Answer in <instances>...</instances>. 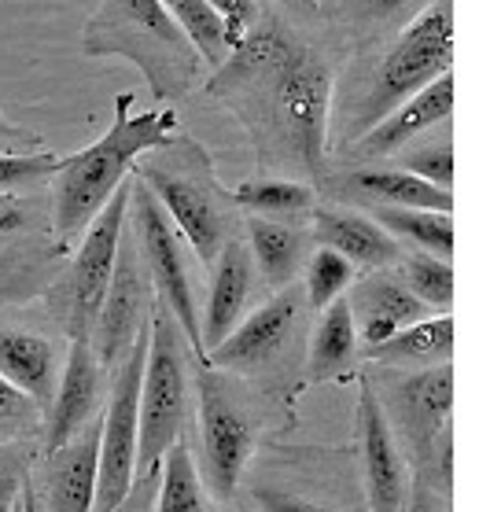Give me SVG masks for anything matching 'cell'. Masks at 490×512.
Returning <instances> with one entry per match:
<instances>
[{
    "mask_svg": "<svg viewBox=\"0 0 490 512\" xmlns=\"http://www.w3.org/2000/svg\"><path fill=\"white\" fill-rule=\"evenodd\" d=\"M163 465V461H159ZM159 465L148 472H137L133 487L126 490V498L118 501L111 512H152L155 509V490H159Z\"/></svg>",
    "mask_w": 490,
    "mask_h": 512,
    "instance_id": "obj_37",
    "label": "cell"
},
{
    "mask_svg": "<svg viewBox=\"0 0 490 512\" xmlns=\"http://www.w3.org/2000/svg\"><path fill=\"white\" fill-rule=\"evenodd\" d=\"M258 505H262V512H332L325 505H317V501L295 498V494H284V490H262Z\"/></svg>",
    "mask_w": 490,
    "mask_h": 512,
    "instance_id": "obj_39",
    "label": "cell"
},
{
    "mask_svg": "<svg viewBox=\"0 0 490 512\" xmlns=\"http://www.w3.org/2000/svg\"><path fill=\"white\" fill-rule=\"evenodd\" d=\"M126 214H129V177L115 188V196L107 199L100 214L85 225L82 247L70 262L67 277L59 284V310L67 321L70 339H89L93 321L100 314V303L107 295V280L115 269L118 240L126 233Z\"/></svg>",
    "mask_w": 490,
    "mask_h": 512,
    "instance_id": "obj_9",
    "label": "cell"
},
{
    "mask_svg": "<svg viewBox=\"0 0 490 512\" xmlns=\"http://www.w3.org/2000/svg\"><path fill=\"white\" fill-rule=\"evenodd\" d=\"M152 306L155 288L152 277H148V266H144V255H140L137 240L122 233L115 269L107 280V295L93 321V332H89V347H93L96 361L104 365V373H111L118 361L126 358V350L148 328Z\"/></svg>",
    "mask_w": 490,
    "mask_h": 512,
    "instance_id": "obj_10",
    "label": "cell"
},
{
    "mask_svg": "<svg viewBox=\"0 0 490 512\" xmlns=\"http://www.w3.org/2000/svg\"><path fill=\"white\" fill-rule=\"evenodd\" d=\"M152 321V317H148ZM148 328L126 350V358L111 369V395L100 413V457H96V501L93 512H111L137 479V409L140 373H144Z\"/></svg>",
    "mask_w": 490,
    "mask_h": 512,
    "instance_id": "obj_8",
    "label": "cell"
},
{
    "mask_svg": "<svg viewBox=\"0 0 490 512\" xmlns=\"http://www.w3.org/2000/svg\"><path fill=\"white\" fill-rule=\"evenodd\" d=\"M129 218H133V236L144 255L148 277L155 288V303L174 317L188 350L207 369V350L199 336V306H196V255L188 251L174 222L166 218V210L155 203V196L140 185L137 177H129Z\"/></svg>",
    "mask_w": 490,
    "mask_h": 512,
    "instance_id": "obj_7",
    "label": "cell"
},
{
    "mask_svg": "<svg viewBox=\"0 0 490 512\" xmlns=\"http://www.w3.org/2000/svg\"><path fill=\"white\" fill-rule=\"evenodd\" d=\"M85 56H122L140 67L155 100H181L196 89L203 59L181 26L170 19L163 0H100L85 23Z\"/></svg>",
    "mask_w": 490,
    "mask_h": 512,
    "instance_id": "obj_3",
    "label": "cell"
},
{
    "mask_svg": "<svg viewBox=\"0 0 490 512\" xmlns=\"http://www.w3.org/2000/svg\"><path fill=\"white\" fill-rule=\"evenodd\" d=\"M133 96H118L115 122L100 140L82 152L59 159L52 174V233L56 244L67 247L85 225L93 222L100 207L115 196V188L129 177L140 155L163 148L177 137L174 111H129Z\"/></svg>",
    "mask_w": 490,
    "mask_h": 512,
    "instance_id": "obj_2",
    "label": "cell"
},
{
    "mask_svg": "<svg viewBox=\"0 0 490 512\" xmlns=\"http://www.w3.org/2000/svg\"><path fill=\"white\" fill-rule=\"evenodd\" d=\"M133 177L166 210V218L174 222L199 266H210L233 236L240 207L233 203V192L222 188L203 144L177 137L166 140L163 148L140 155Z\"/></svg>",
    "mask_w": 490,
    "mask_h": 512,
    "instance_id": "obj_4",
    "label": "cell"
},
{
    "mask_svg": "<svg viewBox=\"0 0 490 512\" xmlns=\"http://www.w3.org/2000/svg\"><path fill=\"white\" fill-rule=\"evenodd\" d=\"M19 501H23V512H41V501H37V494H34V483H30V476H26V483H23V494H19Z\"/></svg>",
    "mask_w": 490,
    "mask_h": 512,
    "instance_id": "obj_42",
    "label": "cell"
},
{
    "mask_svg": "<svg viewBox=\"0 0 490 512\" xmlns=\"http://www.w3.org/2000/svg\"><path fill=\"white\" fill-rule=\"evenodd\" d=\"M247 251L269 288H288L303 269V236L288 222L273 218H247Z\"/></svg>",
    "mask_w": 490,
    "mask_h": 512,
    "instance_id": "obj_23",
    "label": "cell"
},
{
    "mask_svg": "<svg viewBox=\"0 0 490 512\" xmlns=\"http://www.w3.org/2000/svg\"><path fill=\"white\" fill-rule=\"evenodd\" d=\"M255 288V262L247 251V240L229 236L218 258L210 262V291H207V310L199 314V336H203V350L218 347L247 310Z\"/></svg>",
    "mask_w": 490,
    "mask_h": 512,
    "instance_id": "obj_19",
    "label": "cell"
},
{
    "mask_svg": "<svg viewBox=\"0 0 490 512\" xmlns=\"http://www.w3.org/2000/svg\"><path fill=\"white\" fill-rule=\"evenodd\" d=\"M207 93L247 129L262 163L321 170L328 148L332 70L277 19H258L251 34L210 74Z\"/></svg>",
    "mask_w": 490,
    "mask_h": 512,
    "instance_id": "obj_1",
    "label": "cell"
},
{
    "mask_svg": "<svg viewBox=\"0 0 490 512\" xmlns=\"http://www.w3.org/2000/svg\"><path fill=\"white\" fill-rule=\"evenodd\" d=\"M350 185L358 188L365 199H373L380 207H409V210H454V192L439 188L424 177L409 174L402 166H369L350 177Z\"/></svg>",
    "mask_w": 490,
    "mask_h": 512,
    "instance_id": "obj_22",
    "label": "cell"
},
{
    "mask_svg": "<svg viewBox=\"0 0 490 512\" xmlns=\"http://www.w3.org/2000/svg\"><path fill=\"white\" fill-rule=\"evenodd\" d=\"M450 354H454V317L450 314L420 317L391 339L369 347V358L380 365H420V369L450 361Z\"/></svg>",
    "mask_w": 490,
    "mask_h": 512,
    "instance_id": "obj_24",
    "label": "cell"
},
{
    "mask_svg": "<svg viewBox=\"0 0 490 512\" xmlns=\"http://www.w3.org/2000/svg\"><path fill=\"white\" fill-rule=\"evenodd\" d=\"M314 233L317 240L332 251L347 258L350 266L362 269H391L402 258V244L387 233L384 225L365 218V214H350V210H314Z\"/></svg>",
    "mask_w": 490,
    "mask_h": 512,
    "instance_id": "obj_20",
    "label": "cell"
},
{
    "mask_svg": "<svg viewBox=\"0 0 490 512\" xmlns=\"http://www.w3.org/2000/svg\"><path fill=\"white\" fill-rule=\"evenodd\" d=\"M26 225V210L12 192H0V233H15Z\"/></svg>",
    "mask_w": 490,
    "mask_h": 512,
    "instance_id": "obj_41",
    "label": "cell"
},
{
    "mask_svg": "<svg viewBox=\"0 0 490 512\" xmlns=\"http://www.w3.org/2000/svg\"><path fill=\"white\" fill-rule=\"evenodd\" d=\"M96 457H100V413L78 435H70L67 443L45 454L41 483H34L41 512H93Z\"/></svg>",
    "mask_w": 490,
    "mask_h": 512,
    "instance_id": "obj_14",
    "label": "cell"
},
{
    "mask_svg": "<svg viewBox=\"0 0 490 512\" xmlns=\"http://www.w3.org/2000/svg\"><path fill=\"white\" fill-rule=\"evenodd\" d=\"M12 512H23V501H19V505H15V509Z\"/></svg>",
    "mask_w": 490,
    "mask_h": 512,
    "instance_id": "obj_45",
    "label": "cell"
},
{
    "mask_svg": "<svg viewBox=\"0 0 490 512\" xmlns=\"http://www.w3.org/2000/svg\"><path fill=\"white\" fill-rule=\"evenodd\" d=\"M233 203L258 218L295 222L306 210H314V188L292 177H251L233 192Z\"/></svg>",
    "mask_w": 490,
    "mask_h": 512,
    "instance_id": "obj_26",
    "label": "cell"
},
{
    "mask_svg": "<svg viewBox=\"0 0 490 512\" xmlns=\"http://www.w3.org/2000/svg\"><path fill=\"white\" fill-rule=\"evenodd\" d=\"M163 8L170 12L181 34L192 41V48L199 52V59L207 63L210 70H218L233 52V41L225 34V23L214 15L207 0H163Z\"/></svg>",
    "mask_w": 490,
    "mask_h": 512,
    "instance_id": "obj_29",
    "label": "cell"
},
{
    "mask_svg": "<svg viewBox=\"0 0 490 512\" xmlns=\"http://www.w3.org/2000/svg\"><path fill=\"white\" fill-rule=\"evenodd\" d=\"M398 166L409 170V174L424 177L439 188H454V144L450 140H439V144H424L417 152L398 155Z\"/></svg>",
    "mask_w": 490,
    "mask_h": 512,
    "instance_id": "obj_33",
    "label": "cell"
},
{
    "mask_svg": "<svg viewBox=\"0 0 490 512\" xmlns=\"http://www.w3.org/2000/svg\"><path fill=\"white\" fill-rule=\"evenodd\" d=\"M199 391V446H203V476L218 498H229L240 483L247 457L255 454L258 428L247 409L236 402L218 376L203 369L196 376Z\"/></svg>",
    "mask_w": 490,
    "mask_h": 512,
    "instance_id": "obj_11",
    "label": "cell"
},
{
    "mask_svg": "<svg viewBox=\"0 0 490 512\" xmlns=\"http://www.w3.org/2000/svg\"><path fill=\"white\" fill-rule=\"evenodd\" d=\"M207 4L214 8V15L225 23V34H229L233 48L240 45V41L251 34V26L262 19V12H258V0H207Z\"/></svg>",
    "mask_w": 490,
    "mask_h": 512,
    "instance_id": "obj_35",
    "label": "cell"
},
{
    "mask_svg": "<svg viewBox=\"0 0 490 512\" xmlns=\"http://www.w3.org/2000/svg\"><path fill=\"white\" fill-rule=\"evenodd\" d=\"M37 402L0 376V428H23L37 417Z\"/></svg>",
    "mask_w": 490,
    "mask_h": 512,
    "instance_id": "obj_36",
    "label": "cell"
},
{
    "mask_svg": "<svg viewBox=\"0 0 490 512\" xmlns=\"http://www.w3.org/2000/svg\"><path fill=\"white\" fill-rule=\"evenodd\" d=\"M358 354V332L350 321L347 295H339L321 310L317 332L310 339V354H306V376L321 384V380H336L350 365V358Z\"/></svg>",
    "mask_w": 490,
    "mask_h": 512,
    "instance_id": "obj_25",
    "label": "cell"
},
{
    "mask_svg": "<svg viewBox=\"0 0 490 512\" xmlns=\"http://www.w3.org/2000/svg\"><path fill=\"white\" fill-rule=\"evenodd\" d=\"M303 306H306V295L295 284L277 288V295L266 306H258L251 317H240V325L218 347H210L207 369L247 373V376L269 369L284 350L292 347Z\"/></svg>",
    "mask_w": 490,
    "mask_h": 512,
    "instance_id": "obj_12",
    "label": "cell"
},
{
    "mask_svg": "<svg viewBox=\"0 0 490 512\" xmlns=\"http://www.w3.org/2000/svg\"><path fill=\"white\" fill-rule=\"evenodd\" d=\"M358 450H362V479L369 512H406L409 501V465L406 454L398 450V439L391 431L387 409L376 395L373 380L358 384Z\"/></svg>",
    "mask_w": 490,
    "mask_h": 512,
    "instance_id": "obj_13",
    "label": "cell"
},
{
    "mask_svg": "<svg viewBox=\"0 0 490 512\" xmlns=\"http://www.w3.org/2000/svg\"><path fill=\"white\" fill-rule=\"evenodd\" d=\"M152 512H207L203 483H199L196 461L185 439H174L159 465V490H155Z\"/></svg>",
    "mask_w": 490,
    "mask_h": 512,
    "instance_id": "obj_28",
    "label": "cell"
},
{
    "mask_svg": "<svg viewBox=\"0 0 490 512\" xmlns=\"http://www.w3.org/2000/svg\"><path fill=\"white\" fill-rule=\"evenodd\" d=\"M387 8H402V4H409V0H384Z\"/></svg>",
    "mask_w": 490,
    "mask_h": 512,
    "instance_id": "obj_43",
    "label": "cell"
},
{
    "mask_svg": "<svg viewBox=\"0 0 490 512\" xmlns=\"http://www.w3.org/2000/svg\"><path fill=\"white\" fill-rule=\"evenodd\" d=\"M41 148H45V140L26 126H15L12 118L0 111V152H41Z\"/></svg>",
    "mask_w": 490,
    "mask_h": 512,
    "instance_id": "obj_38",
    "label": "cell"
},
{
    "mask_svg": "<svg viewBox=\"0 0 490 512\" xmlns=\"http://www.w3.org/2000/svg\"><path fill=\"white\" fill-rule=\"evenodd\" d=\"M398 384L402 387H395V413L402 420V431L413 439V446H417L424 465H428L439 439H443V431L450 428L454 369H450V361L424 365L417 373L402 376Z\"/></svg>",
    "mask_w": 490,
    "mask_h": 512,
    "instance_id": "obj_17",
    "label": "cell"
},
{
    "mask_svg": "<svg viewBox=\"0 0 490 512\" xmlns=\"http://www.w3.org/2000/svg\"><path fill=\"white\" fill-rule=\"evenodd\" d=\"M59 159L63 155L48 152V148H41V152H0V192L45 181L56 174Z\"/></svg>",
    "mask_w": 490,
    "mask_h": 512,
    "instance_id": "obj_32",
    "label": "cell"
},
{
    "mask_svg": "<svg viewBox=\"0 0 490 512\" xmlns=\"http://www.w3.org/2000/svg\"><path fill=\"white\" fill-rule=\"evenodd\" d=\"M0 376L26 391L37 406H48L59 380L56 347L37 332L0 328Z\"/></svg>",
    "mask_w": 490,
    "mask_h": 512,
    "instance_id": "obj_21",
    "label": "cell"
},
{
    "mask_svg": "<svg viewBox=\"0 0 490 512\" xmlns=\"http://www.w3.org/2000/svg\"><path fill=\"white\" fill-rule=\"evenodd\" d=\"M373 222H380L398 244L406 240L413 251L450 258L454 255V218L443 210H409V207H376Z\"/></svg>",
    "mask_w": 490,
    "mask_h": 512,
    "instance_id": "obj_27",
    "label": "cell"
},
{
    "mask_svg": "<svg viewBox=\"0 0 490 512\" xmlns=\"http://www.w3.org/2000/svg\"><path fill=\"white\" fill-rule=\"evenodd\" d=\"M100 395H104V365L96 361L89 339H70V354L52 391V406H45V454H52L96 417Z\"/></svg>",
    "mask_w": 490,
    "mask_h": 512,
    "instance_id": "obj_15",
    "label": "cell"
},
{
    "mask_svg": "<svg viewBox=\"0 0 490 512\" xmlns=\"http://www.w3.org/2000/svg\"><path fill=\"white\" fill-rule=\"evenodd\" d=\"M347 306L354 332H358V343H365V347H376V343L391 339L406 325L420 321V317L435 314L402 284V277H391L384 269H373L365 280L350 284Z\"/></svg>",
    "mask_w": 490,
    "mask_h": 512,
    "instance_id": "obj_18",
    "label": "cell"
},
{
    "mask_svg": "<svg viewBox=\"0 0 490 512\" xmlns=\"http://www.w3.org/2000/svg\"><path fill=\"white\" fill-rule=\"evenodd\" d=\"M26 483V454L19 446L0 443V512H12L19 505Z\"/></svg>",
    "mask_w": 490,
    "mask_h": 512,
    "instance_id": "obj_34",
    "label": "cell"
},
{
    "mask_svg": "<svg viewBox=\"0 0 490 512\" xmlns=\"http://www.w3.org/2000/svg\"><path fill=\"white\" fill-rule=\"evenodd\" d=\"M188 420V365L185 336L163 306H152L148 321V350L140 373L137 409V472H148L163 461Z\"/></svg>",
    "mask_w": 490,
    "mask_h": 512,
    "instance_id": "obj_6",
    "label": "cell"
},
{
    "mask_svg": "<svg viewBox=\"0 0 490 512\" xmlns=\"http://www.w3.org/2000/svg\"><path fill=\"white\" fill-rule=\"evenodd\" d=\"M402 284H406L428 310L450 314L454 306V266L450 258L428 255V251H402Z\"/></svg>",
    "mask_w": 490,
    "mask_h": 512,
    "instance_id": "obj_30",
    "label": "cell"
},
{
    "mask_svg": "<svg viewBox=\"0 0 490 512\" xmlns=\"http://www.w3.org/2000/svg\"><path fill=\"white\" fill-rule=\"evenodd\" d=\"M299 4H306V8H317V0H299Z\"/></svg>",
    "mask_w": 490,
    "mask_h": 512,
    "instance_id": "obj_44",
    "label": "cell"
},
{
    "mask_svg": "<svg viewBox=\"0 0 490 512\" xmlns=\"http://www.w3.org/2000/svg\"><path fill=\"white\" fill-rule=\"evenodd\" d=\"M450 70H454V0H428L376 70L373 89L365 93L362 111L350 126V140L362 137L387 111H395L402 100Z\"/></svg>",
    "mask_w": 490,
    "mask_h": 512,
    "instance_id": "obj_5",
    "label": "cell"
},
{
    "mask_svg": "<svg viewBox=\"0 0 490 512\" xmlns=\"http://www.w3.org/2000/svg\"><path fill=\"white\" fill-rule=\"evenodd\" d=\"M406 512H446L443 509V498L435 494V487H428V479H424V476H417L413 483H409Z\"/></svg>",
    "mask_w": 490,
    "mask_h": 512,
    "instance_id": "obj_40",
    "label": "cell"
},
{
    "mask_svg": "<svg viewBox=\"0 0 490 512\" xmlns=\"http://www.w3.org/2000/svg\"><path fill=\"white\" fill-rule=\"evenodd\" d=\"M354 273H358V266H350L339 251L321 244L314 255L306 258V303L314 310H325L332 299L347 295V288L354 284Z\"/></svg>",
    "mask_w": 490,
    "mask_h": 512,
    "instance_id": "obj_31",
    "label": "cell"
},
{
    "mask_svg": "<svg viewBox=\"0 0 490 512\" xmlns=\"http://www.w3.org/2000/svg\"><path fill=\"white\" fill-rule=\"evenodd\" d=\"M454 115V74L435 78L432 85H424L420 93L387 111L376 126H369L362 137L350 140V152L358 159H384V155L402 152L409 140L428 133V129L443 126L446 118Z\"/></svg>",
    "mask_w": 490,
    "mask_h": 512,
    "instance_id": "obj_16",
    "label": "cell"
}]
</instances>
